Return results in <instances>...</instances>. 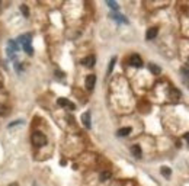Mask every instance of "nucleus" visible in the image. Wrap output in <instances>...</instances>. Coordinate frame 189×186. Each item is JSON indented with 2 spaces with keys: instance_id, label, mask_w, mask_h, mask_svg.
<instances>
[{
  "instance_id": "4be33fe9",
  "label": "nucleus",
  "mask_w": 189,
  "mask_h": 186,
  "mask_svg": "<svg viewBox=\"0 0 189 186\" xmlns=\"http://www.w3.org/2000/svg\"><path fill=\"white\" fill-rule=\"evenodd\" d=\"M188 65H189V58H188Z\"/></svg>"
},
{
  "instance_id": "f8f14e48",
  "label": "nucleus",
  "mask_w": 189,
  "mask_h": 186,
  "mask_svg": "<svg viewBox=\"0 0 189 186\" xmlns=\"http://www.w3.org/2000/svg\"><path fill=\"white\" fill-rule=\"evenodd\" d=\"M170 173H172V170L169 169V167H166V166H163V167H162V175H163V176H165V178H170Z\"/></svg>"
},
{
  "instance_id": "aec40b11",
  "label": "nucleus",
  "mask_w": 189,
  "mask_h": 186,
  "mask_svg": "<svg viewBox=\"0 0 189 186\" xmlns=\"http://www.w3.org/2000/svg\"><path fill=\"white\" fill-rule=\"evenodd\" d=\"M6 112H8L6 106H5V105H2V103H0V115H5Z\"/></svg>"
},
{
  "instance_id": "dca6fc26",
  "label": "nucleus",
  "mask_w": 189,
  "mask_h": 186,
  "mask_svg": "<svg viewBox=\"0 0 189 186\" xmlns=\"http://www.w3.org/2000/svg\"><path fill=\"white\" fill-rule=\"evenodd\" d=\"M111 178V173L109 172H103L102 175H100V180H106V179Z\"/></svg>"
},
{
  "instance_id": "423d86ee",
  "label": "nucleus",
  "mask_w": 189,
  "mask_h": 186,
  "mask_svg": "<svg viewBox=\"0 0 189 186\" xmlns=\"http://www.w3.org/2000/svg\"><path fill=\"white\" fill-rule=\"evenodd\" d=\"M95 83H96V77H95L93 74L87 76V79H86V89H87V90H93Z\"/></svg>"
},
{
  "instance_id": "a211bd4d",
  "label": "nucleus",
  "mask_w": 189,
  "mask_h": 186,
  "mask_svg": "<svg viewBox=\"0 0 189 186\" xmlns=\"http://www.w3.org/2000/svg\"><path fill=\"white\" fill-rule=\"evenodd\" d=\"M20 124H24V121H22V119L15 121V122H10V124H9V128H12V127H15V125H20Z\"/></svg>"
},
{
  "instance_id": "6ab92c4d",
  "label": "nucleus",
  "mask_w": 189,
  "mask_h": 186,
  "mask_svg": "<svg viewBox=\"0 0 189 186\" xmlns=\"http://www.w3.org/2000/svg\"><path fill=\"white\" fill-rule=\"evenodd\" d=\"M182 74H183V76L186 77V80L189 81V68H183V70H182Z\"/></svg>"
},
{
  "instance_id": "39448f33",
  "label": "nucleus",
  "mask_w": 189,
  "mask_h": 186,
  "mask_svg": "<svg viewBox=\"0 0 189 186\" xmlns=\"http://www.w3.org/2000/svg\"><path fill=\"white\" fill-rule=\"evenodd\" d=\"M130 64L134 65V67H137V68H140V67H143V60H141L140 55H131V58H130Z\"/></svg>"
},
{
  "instance_id": "7ed1b4c3",
  "label": "nucleus",
  "mask_w": 189,
  "mask_h": 186,
  "mask_svg": "<svg viewBox=\"0 0 189 186\" xmlns=\"http://www.w3.org/2000/svg\"><path fill=\"white\" fill-rule=\"evenodd\" d=\"M109 17L114 19V20H116L118 24H128V19L124 16V15L118 13V12H111V13H109Z\"/></svg>"
},
{
  "instance_id": "f03ea898",
  "label": "nucleus",
  "mask_w": 189,
  "mask_h": 186,
  "mask_svg": "<svg viewBox=\"0 0 189 186\" xmlns=\"http://www.w3.org/2000/svg\"><path fill=\"white\" fill-rule=\"evenodd\" d=\"M32 144L35 147H41V146H45L47 144V138H45V135L42 134V132H39V131H35L32 134Z\"/></svg>"
},
{
  "instance_id": "1a4fd4ad",
  "label": "nucleus",
  "mask_w": 189,
  "mask_h": 186,
  "mask_svg": "<svg viewBox=\"0 0 189 186\" xmlns=\"http://www.w3.org/2000/svg\"><path fill=\"white\" fill-rule=\"evenodd\" d=\"M157 32H159V29H157V28H150V29L147 31L146 38H147V39H153V38H156V36H157Z\"/></svg>"
},
{
  "instance_id": "20e7f679",
  "label": "nucleus",
  "mask_w": 189,
  "mask_h": 186,
  "mask_svg": "<svg viewBox=\"0 0 189 186\" xmlns=\"http://www.w3.org/2000/svg\"><path fill=\"white\" fill-rule=\"evenodd\" d=\"M57 102H58V105H60V106H63V108H68L70 111H74V108H76V106H74L73 103L68 100V99H64V97H60Z\"/></svg>"
},
{
  "instance_id": "ddd939ff",
  "label": "nucleus",
  "mask_w": 189,
  "mask_h": 186,
  "mask_svg": "<svg viewBox=\"0 0 189 186\" xmlns=\"http://www.w3.org/2000/svg\"><path fill=\"white\" fill-rule=\"evenodd\" d=\"M131 151H132V154H134L135 157H141V148L138 146H134L131 148Z\"/></svg>"
},
{
  "instance_id": "2eb2a0df",
  "label": "nucleus",
  "mask_w": 189,
  "mask_h": 186,
  "mask_svg": "<svg viewBox=\"0 0 189 186\" xmlns=\"http://www.w3.org/2000/svg\"><path fill=\"white\" fill-rule=\"evenodd\" d=\"M106 5L111 9H114V12H116V10H118V3H116V2H106Z\"/></svg>"
},
{
  "instance_id": "6e6552de",
  "label": "nucleus",
  "mask_w": 189,
  "mask_h": 186,
  "mask_svg": "<svg viewBox=\"0 0 189 186\" xmlns=\"http://www.w3.org/2000/svg\"><path fill=\"white\" fill-rule=\"evenodd\" d=\"M95 61H96V58L93 55H89L87 58H83L82 60V64L83 65H87V67H92V65L95 64Z\"/></svg>"
},
{
  "instance_id": "9d476101",
  "label": "nucleus",
  "mask_w": 189,
  "mask_h": 186,
  "mask_svg": "<svg viewBox=\"0 0 189 186\" xmlns=\"http://www.w3.org/2000/svg\"><path fill=\"white\" fill-rule=\"evenodd\" d=\"M130 132H131V128H121V130H118L116 135L118 137H127Z\"/></svg>"
},
{
  "instance_id": "f257e3e1",
  "label": "nucleus",
  "mask_w": 189,
  "mask_h": 186,
  "mask_svg": "<svg viewBox=\"0 0 189 186\" xmlns=\"http://www.w3.org/2000/svg\"><path fill=\"white\" fill-rule=\"evenodd\" d=\"M17 44H22V48L26 54H29V55H32L33 54V48H32V44H31V35L29 33H26V35H20V36H17V39H15Z\"/></svg>"
},
{
  "instance_id": "412c9836",
  "label": "nucleus",
  "mask_w": 189,
  "mask_h": 186,
  "mask_svg": "<svg viewBox=\"0 0 189 186\" xmlns=\"http://www.w3.org/2000/svg\"><path fill=\"white\" fill-rule=\"evenodd\" d=\"M185 140H186V143L189 144V132H186V134H185Z\"/></svg>"
},
{
  "instance_id": "4468645a",
  "label": "nucleus",
  "mask_w": 189,
  "mask_h": 186,
  "mask_svg": "<svg viewBox=\"0 0 189 186\" xmlns=\"http://www.w3.org/2000/svg\"><path fill=\"white\" fill-rule=\"evenodd\" d=\"M116 63V57H114L112 60H111V63H109V65H108V74L112 73V70H114V65H115Z\"/></svg>"
},
{
  "instance_id": "9b49d317",
  "label": "nucleus",
  "mask_w": 189,
  "mask_h": 186,
  "mask_svg": "<svg viewBox=\"0 0 189 186\" xmlns=\"http://www.w3.org/2000/svg\"><path fill=\"white\" fill-rule=\"evenodd\" d=\"M148 68H150V71L153 74H160L162 73V68L159 67V65H156V64H148Z\"/></svg>"
},
{
  "instance_id": "f3484780",
  "label": "nucleus",
  "mask_w": 189,
  "mask_h": 186,
  "mask_svg": "<svg viewBox=\"0 0 189 186\" xmlns=\"http://www.w3.org/2000/svg\"><path fill=\"white\" fill-rule=\"evenodd\" d=\"M20 10H22V13H24V16H29V12H28V8L26 6H20Z\"/></svg>"
},
{
  "instance_id": "0eeeda50",
  "label": "nucleus",
  "mask_w": 189,
  "mask_h": 186,
  "mask_svg": "<svg viewBox=\"0 0 189 186\" xmlns=\"http://www.w3.org/2000/svg\"><path fill=\"white\" fill-rule=\"evenodd\" d=\"M82 121H83V125L86 127V128H90V113L89 112H84L82 115Z\"/></svg>"
}]
</instances>
